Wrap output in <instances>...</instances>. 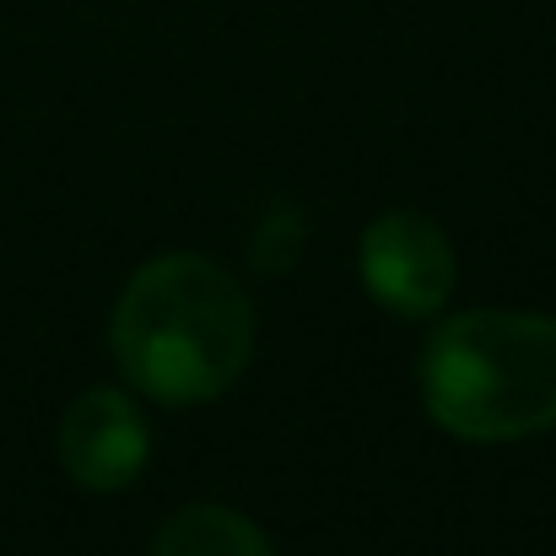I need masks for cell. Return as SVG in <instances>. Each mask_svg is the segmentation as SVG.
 <instances>
[{"instance_id":"6da1fadb","label":"cell","mask_w":556,"mask_h":556,"mask_svg":"<svg viewBox=\"0 0 556 556\" xmlns=\"http://www.w3.org/2000/svg\"><path fill=\"white\" fill-rule=\"evenodd\" d=\"M114 357L157 405H200L238 383L254 357L249 292L200 254L141 265L114 308Z\"/></svg>"},{"instance_id":"7a4b0ae2","label":"cell","mask_w":556,"mask_h":556,"mask_svg":"<svg viewBox=\"0 0 556 556\" xmlns=\"http://www.w3.org/2000/svg\"><path fill=\"white\" fill-rule=\"evenodd\" d=\"M421 400L465 443H514L556 427V319L470 308L432 330Z\"/></svg>"},{"instance_id":"3957f363","label":"cell","mask_w":556,"mask_h":556,"mask_svg":"<svg viewBox=\"0 0 556 556\" xmlns=\"http://www.w3.org/2000/svg\"><path fill=\"white\" fill-rule=\"evenodd\" d=\"M357 265L368 298L400 319H432L454 292V249L443 227L416 211H389L368 222Z\"/></svg>"},{"instance_id":"277c9868","label":"cell","mask_w":556,"mask_h":556,"mask_svg":"<svg viewBox=\"0 0 556 556\" xmlns=\"http://www.w3.org/2000/svg\"><path fill=\"white\" fill-rule=\"evenodd\" d=\"M152 454L147 416L119 389H87L60 421V465L87 492H125Z\"/></svg>"},{"instance_id":"5b68a950","label":"cell","mask_w":556,"mask_h":556,"mask_svg":"<svg viewBox=\"0 0 556 556\" xmlns=\"http://www.w3.org/2000/svg\"><path fill=\"white\" fill-rule=\"evenodd\" d=\"M152 556H276V552H270L265 530L249 525L243 514L216 508V503H189L157 530Z\"/></svg>"},{"instance_id":"8992f818","label":"cell","mask_w":556,"mask_h":556,"mask_svg":"<svg viewBox=\"0 0 556 556\" xmlns=\"http://www.w3.org/2000/svg\"><path fill=\"white\" fill-rule=\"evenodd\" d=\"M303 238H308V216L292 211V205H276V211L260 222V232H254V265L270 270V276L292 270L298 254H303Z\"/></svg>"}]
</instances>
